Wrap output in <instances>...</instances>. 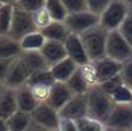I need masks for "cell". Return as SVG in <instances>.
<instances>
[{
	"instance_id": "ee69618b",
	"label": "cell",
	"mask_w": 132,
	"mask_h": 131,
	"mask_svg": "<svg viewBox=\"0 0 132 131\" xmlns=\"http://www.w3.org/2000/svg\"><path fill=\"white\" fill-rule=\"evenodd\" d=\"M127 1V4H129V6H130V8L132 10V0H126Z\"/></svg>"
},
{
	"instance_id": "f35d334b",
	"label": "cell",
	"mask_w": 132,
	"mask_h": 131,
	"mask_svg": "<svg viewBox=\"0 0 132 131\" xmlns=\"http://www.w3.org/2000/svg\"><path fill=\"white\" fill-rule=\"evenodd\" d=\"M14 59V58H13ZM13 59H7V58H0V85L4 86V83H5L6 76L8 73V70H10V66H11Z\"/></svg>"
},
{
	"instance_id": "603a6c76",
	"label": "cell",
	"mask_w": 132,
	"mask_h": 131,
	"mask_svg": "<svg viewBox=\"0 0 132 131\" xmlns=\"http://www.w3.org/2000/svg\"><path fill=\"white\" fill-rule=\"evenodd\" d=\"M66 85L70 87V90L73 92V95H85L91 89V86L82 76L79 66L76 70V72L69 78V80L66 82Z\"/></svg>"
},
{
	"instance_id": "7a4b0ae2",
	"label": "cell",
	"mask_w": 132,
	"mask_h": 131,
	"mask_svg": "<svg viewBox=\"0 0 132 131\" xmlns=\"http://www.w3.org/2000/svg\"><path fill=\"white\" fill-rule=\"evenodd\" d=\"M87 105H88V116L92 118L105 123L112 110L113 101L99 85H94L87 91Z\"/></svg>"
},
{
	"instance_id": "9c48e42d",
	"label": "cell",
	"mask_w": 132,
	"mask_h": 131,
	"mask_svg": "<svg viewBox=\"0 0 132 131\" xmlns=\"http://www.w3.org/2000/svg\"><path fill=\"white\" fill-rule=\"evenodd\" d=\"M31 116H32L33 122L45 126L48 130H58L59 120H60L59 111L47 103H39L36 109L31 112Z\"/></svg>"
},
{
	"instance_id": "7402d4cb",
	"label": "cell",
	"mask_w": 132,
	"mask_h": 131,
	"mask_svg": "<svg viewBox=\"0 0 132 131\" xmlns=\"http://www.w3.org/2000/svg\"><path fill=\"white\" fill-rule=\"evenodd\" d=\"M8 131H26L32 123V116L28 112L18 110L10 118L6 119Z\"/></svg>"
},
{
	"instance_id": "1f68e13d",
	"label": "cell",
	"mask_w": 132,
	"mask_h": 131,
	"mask_svg": "<svg viewBox=\"0 0 132 131\" xmlns=\"http://www.w3.org/2000/svg\"><path fill=\"white\" fill-rule=\"evenodd\" d=\"M123 84H125V83H124V80H123L121 74H117V76L112 77V78L105 80V82L100 83V84H98V85L102 87L104 92H106L107 95L110 96L113 91H116L119 86H121Z\"/></svg>"
},
{
	"instance_id": "60d3db41",
	"label": "cell",
	"mask_w": 132,
	"mask_h": 131,
	"mask_svg": "<svg viewBox=\"0 0 132 131\" xmlns=\"http://www.w3.org/2000/svg\"><path fill=\"white\" fill-rule=\"evenodd\" d=\"M0 131H8L6 119H4V118H1V117H0Z\"/></svg>"
},
{
	"instance_id": "cb8c5ba5",
	"label": "cell",
	"mask_w": 132,
	"mask_h": 131,
	"mask_svg": "<svg viewBox=\"0 0 132 131\" xmlns=\"http://www.w3.org/2000/svg\"><path fill=\"white\" fill-rule=\"evenodd\" d=\"M45 7L55 21H64L69 14L61 0H45Z\"/></svg>"
},
{
	"instance_id": "277c9868",
	"label": "cell",
	"mask_w": 132,
	"mask_h": 131,
	"mask_svg": "<svg viewBox=\"0 0 132 131\" xmlns=\"http://www.w3.org/2000/svg\"><path fill=\"white\" fill-rule=\"evenodd\" d=\"M106 57L119 63H125L132 58V45L119 33L118 30L109 32L106 41Z\"/></svg>"
},
{
	"instance_id": "ac0fdd59",
	"label": "cell",
	"mask_w": 132,
	"mask_h": 131,
	"mask_svg": "<svg viewBox=\"0 0 132 131\" xmlns=\"http://www.w3.org/2000/svg\"><path fill=\"white\" fill-rule=\"evenodd\" d=\"M41 33L44 34L47 40L60 41V43H65V40L69 38V36L71 34V32H70V30L67 28L65 22L55 21V20H53L48 26L43 28Z\"/></svg>"
},
{
	"instance_id": "4dcf8cb0",
	"label": "cell",
	"mask_w": 132,
	"mask_h": 131,
	"mask_svg": "<svg viewBox=\"0 0 132 131\" xmlns=\"http://www.w3.org/2000/svg\"><path fill=\"white\" fill-rule=\"evenodd\" d=\"M80 71H81L84 78L86 79V82L88 83L91 87L94 86V85H98V78H97V72L96 68H94V65L92 61L85 64V65L79 66Z\"/></svg>"
},
{
	"instance_id": "d6986e66",
	"label": "cell",
	"mask_w": 132,
	"mask_h": 131,
	"mask_svg": "<svg viewBox=\"0 0 132 131\" xmlns=\"http://www.w3.org/2000/svg\"><path fill=\"white\" fill-rule=\"evenodd\" d=\"M47 39L45 38V36L41 33V31H33L30 32L28 34H26L25 37H22L19 40L20 46H21L22 52L27 51H40L43 49V46L45 45Z\"/></svg>"
},
{
	"instance_id": "bcb514c9",
	"label": "cell",
	"mask_w": 132,
	"mask_h": 131,
	"mask_svg": "<svg viewBox=\"0 0 132 131\" xmlns=\"http://www.w3.org/2000/svg\"><path fill=\"white\" fill-rule=\"evenodd\" d=\"M1 6H3V4H1V3H0V8H1Z\"/></svg>"
},
{
	"instance_id": "f546056e",
	"label": "cell",
	"mask_w": 132,
	"mask_h": 131,
	"mask_svg": "<svg viewBox=\"0 0 132 131\" xmlns=\"http://www.w3.org/2000/svg\"><path fill=\"white\" fill-rule=\"evenodd\" d=\"M28 86H30L31 91H32L33 96H34V98L37 99L38 103H46L50 97V93H51V87H52V85L33 84V85H28Z\"/></svg>"
},
{
	"instance_id": "83f0119b",
	"label": "cell",
	"mask_w": 132,
	"mask_h": 131,
	"mask_svg": "<svg viewBox=\"0 0 132 131\" xmlns=\"http://www.w3.org/2000/svg\"><path fill=\"white\" fill-rule=\"evenodd\" d=\"M111 99L116 104H124V103H132V87L123 84L116 91L110 95Z\"/></svg>"
},
{
	"instance_id": "8fae6325",
	"label": "cell",
	"mask_w": 132,
	"mask_h": 131,
	"mask_svg": "<svg viewBox=\"0 0 132 131\" xmlns=\"http://www.w3.org/2000/svg\"><path fill=\"white\" fill-rule=\"evenodd\" d=\"M64 45H65L67 57L71 58L78 66H81L90 63L88 56L86 53V50L84 47V44H82V40L79 34L71 33L69 36V38L65 40Z\"/></svg>"
},
{
	"instance_id": "3957f363",
	"label": "cell",
	"mask_w": 132,
	"mask_h": 131,
	"mask_svg": "<svg viewBox=\"0 0 132 131\" xmlns=\"http://www.w3.org/2000/svg\"><path fill=\"white\" fill-rule=\"evenodd\" d=\"M130 11L131 8L126 0H112L99 14V25L109 32L118 30Z\"/></svg>"
},
{
	"instance_id": "30bf717a",
	"label": "cell",
	"mask_w": 132,
	"mask_h": 131,
	"mask_svg": "<svg viewBox=\"0 0 132 131\" xmlns=\"http://www.w3.org/2000/svg\"><path fill=\"white\" fill-rule=\"evenodd\" d=\"M59 115L63 118H70L74 120L88 116L87 95H73L72 98L59 111Z\"/></svg>"
},
{
	"instance_id": "5bb4252c",
	"label": "cell",
	"mask_w": 132,
	"mask_h": 131,
	"mask_svg": "<svg viewBox=\"0 0 132 131\" xmlns=\"http://www.w3.org/2000/svg\"><path fill=\"white\" fill-rule=\"evenodd\" d=\"M40 53L45 58L50 67L67 57L64 43L54 40H46L45 45L40 50Z\"/></svg>"
},
{
	"instance_id": "484cf974",
	"label": "cell",
	"mask_w": 132,
	"mask_h": 131,
	"mask_svg": "<svg viewBox=\"0 0 132 131\" xmlns=\"http://www.w3.org/2000/svg\"><path fill=\"white\" fill-rule=\"evenodd\" d=\"M78 131H105V124L100 120L92 118L90 116H85L76 120Z\"/></svg>"
},
{
	"instance_id": "f1b7e54d",
	"label": "cell",
	"mask_w": 132,
	"mask_h": 131,
	"mask_svg": "<svg viewBox=\"0 0 132 131\" xmlns=\"http://www.w3.org/2000/svg\"><path fill=\"white\" fill-rule=\"evenodd\" d=\"M55 83L54 78H53L52 73L50 71V68L47 70H43V71H37L33 72L28 78L27 85H33V84H48L53 85Z\"/></svg>"
},
{
	"instance_id": "8992f818",
	"label": "cell",
	"mask_w": 132,
	"mask_h": 131,
	"mask_svg": "<svg viewBox=\"0 0 132 131\" xmlns=\"http://www.w3.org/2000/svg\"><path fill=\"white\" fill-rule=\"evenodd\" d=\"M33 31H37V27L33 22L32 13L14 6L11 27H10V32L7 36L19 41L22 37H25L26 34L33 32Z\"/></svg>"
},
{
	"instance_id": "ffe728a7",
	"label": "cell",
	"mask_w": 132,
	"mask_h": 131,
	"mask_svg": "<svg viewBox=\"0 0 132 131\" xmlns=\"http://www.w3.org/2000/svg\"><path fill=\"white\" fill-rule=\"evenodd\" d=\"M22 53L20 43L10 36H0V58H13L19 57Z\"/></svg>"
},
{
	"instance_id": "6da1fadb",
	"label": "cell",
	"mask_w": 132,
	"mask_h": 131,
	"mask_svg": "<svg viewBox=\"0 0 132 131\" xmlns=\"http://www.w3.org/2000/svg\"><path fill=\"white\" fill-rule=\"evenodd\" d=\"M107 36H109V31L103 28L100 25H97L91 30L80 34L90 61H94L106 57Z\"/></svg>"
},
{
	"instance_id": "9a60e30c",
	"label": "cell",
	"mask_w": 132,
	"mask_h": 131,
	"mask_svg": "<svg viewBox=\"0 0 132 131\" xmlns=\"http://www.w3.org/2000/svg\"><path fill=\"white\" fill-rule=\"evenodd\" d=\"M18 110L15 90L4 86L0 93V117L7 119Z\"/></svg>"
},
{
	"instance_id": "4316f807",
	"label": "cell",
	"mask_w": 132,
	"mask_h": 131,
	"mask_svg": "<svg viewBox=\"0 0 132 131\" xmlns=\"http://www.w3.org/2000/svg\"><path fill=\"white\" fill-rule=\"evenodd\" d=\"M32 19H33V22L36 25L37 30L41 31L43 28H45L46 26H48L51 22L53 21L52 17L50 16L48 11L46 10V7H41L37 11L32 12Z\"/></svg>"
},
{
	"instance_id": "5b68a950",
	"label": "cell",
	"mask_w": 132,
	"mask_h": 131,
	"mask_svg": "<svg viewBox=\"0 0 132 131\" xmlns=\"http://www.w3.org/2000/svg\"><path fill=\"white\" fill-rule=\"evenodd\" d=\"M64 22L66 24L71 33L80 36L84 32L99 25V16L91 12L90 10L73 12V13L67 14Z\"/></svg>"
},
{
	"instance_id": "4fadbf2b",
	"label": "cell",
	"mask_w": 132,
	"mask_h": 131,
	"mask_svg": "<svg viewBox=\"0 0 132 131\" xmlns=\"http://www.w3.org/2000/svg\"><path fill=\"white\" fill-rule=\"evenodd\" d=\"M72 96H73V92L70 90L66 83L55 82L51 87V93L46 103L54 107L55 110L60 111L64 105L72 98Z\"/></svg>"
},
{
	"instance_id": "52a82bcc",
	"label": "cell",
	"mask_w": 132,
	"mask_h": 131,
	"mask_svg": "<svg viewBox=\"0 0 132 131\" xmlns=\"http://www.w3.org/2000/svg\"><path fill=\"white\" fill-rule=\"evenodd\" d=\"M105 126L129 131L132 129V103L116 104L105 120Z\"/></svg>"
},
{
	"instance_id": "681fc988",
	"label": "cell",
	"mask_w": 132,
	"mask_h": 131,
	"mask_svg": "<svg viewBox=\"0 0 132 131\" xmlns=\"http://www.w3.org/2000/svg\"><path fill=\"white\" fill-rule=\"evenodd\" d=\"M0 86H1V85H0Z\"/></svg>"
},
{
	"instance_id": "74e56055",
	"label": "cell",
	"mask_w": 132,
	"mask_h": 131,
	"mask_svg": "<svg viewBox=\"0 0 132 131\" xmlns=\"http://www.w3.org/2000/svg\"><path fill=\"white\" fill-rule=\"evenodd\" d=\"M58 131H78L76 120L70 119V118L60 117L59 125H58Z\"/></svg>"
},
{
	"instance_id": "44dd1931",
	"label": "cell",
	"mask_w": 132,
	"mask_h": 131,
	"mask_svg": "<svg viewBox=\"0 0 132 131\" xmlns=\"http://www.w3.org/2000/svg\"><path fill=\"white\" fill-rule=\"evenodd\" d=\"M20 58L24 60V63L28 66V68L31 70V72H37V71H43V70H47L50 68L47 61L45 60V58L43 57V55L40 53V51H27L22 52L20 55Z\"/></svg>"
},
{
	"instance_id": "7bdbcfd3",
	"label": "cell",
	"mask_w": 132,
	"mask_h": 131,
	"mask_svg": "<svg viewBox=\"0 0 132 131\" xmlns=\"http://www.w3.org/2000/svg\"><path fill=\"white\" fill-rule=\"evenodd\" d=\"M105 131H121V130H118V129H113V128H109V126H106V128H105Z\"/></svg>"
},
{
	"instance_id": "e575fe53",
	"label": "cell",
	"mask_w": 132,
	"mask_h": 131,
	"mask_svg": "<svg viewBox=\"0 0 132 131\" xmlns=\"http://www.w3.org/2000/svg\"><path fill=\"white\" fill-rule=\"evenodd\" d=\"M61 1H63V4L65 5V7L69 13L87 10V3H86V0H61Z\"/></svg>"
},
{
	"instance_id": "d590c367",
	"label": "cell",
	"mask_w": 132,
	"mask_h": 131,
	"mask_svg": "<svg viewBox=\"0 0 132 131\" xmlns=\"http://www.w3.org/2000/svg\"><path fill=\"white\" fill-rule=\"evenodd\" d=\"M112 0H86L87 3V10H90L91 12H93L96 14H100L105 8L109 6V4Z\"/></svg>"
},
{
	"instance_id": "d4e9b609",
	"label": "cell",
	"mask_w": 132,
	"mask_h": 131,
	"mask_svg": "<svg viewBox=\"0 0 132 131\" xmlns=\"http://www.w3.org/2000/svg\"><path fill=\"white\" fill-rule=\"evenodd\" d=\"M13 10L14 5L11 4H3L0 8V36H7L10 32Z\"/></svg>"
},
{
	"instance_id": "8d00e7d4",
	"label": "cell",
	"mask_w": 132,
	"mask_h": 131,
	"mask_svg": "<svg viewBox=\"0 0 132 131\" xmlns=\"http://www.w3.org/2000/svg\"><path fill=\"white\" fill-rule=\"evenodd\" d=\"M120 74L123 77L124 83L127 86L132 87V58H130L127 61L123 63V68H121Z\"/></svg>"
},
{
	"instance_id": "c3c4849f",
	"label": "cell",
	"mask_w": 132,
	"mask_h": 131,
	"mask_svg": "<svg viewBox=\"0 0 132 131\" xmlns=\"http://www.w3.org/2000/svg\"><path fill=\"white\" fill-rule=\"evenodd\" d=\"M55 131H58V130H55Z\"/></svg>"
},
{
	"instance_id": "7c38bea8",
	"label": "cell",
	"mask_w": 132,
	"mask_h": 131,
	"mask_svg": "<svg viewBox=\"0 0 132 131\" xmlns=\"http://www.w3.org/2000/svg\"><path fill=\"white\" fill-rule=\"evenodd\" d=\"M92 63H93L97 72L98 84L110 79L117 74H120L121 68H123V63H119V61L109 57L100 58V59L94 60Z\"/></svg>"
},
{
	"instance_id": "ab89813d",
	"label": "cell",
	"mask_w": 132,
	"mask_h": 131,
	"mask_svg": "<svg viewBox=\"0 0 132 131\" xmlns=\"http://www.w3.org/2000/svg\"><path fill=\"white\" fill-rule=\"evenodd\" d=\"M26 131H51V130H48V129H46L45 126L40 125V124H38V123H36V122L32 120V123H31L30 126L26 129Z\"/></svg>"
},
{
	"instance_id": "d6a6232c",
	"label": "cell",
	"mask_w": 132,
	"mask_h": 131,
	"mask_svg": "<svg viewBox=\"0 0 132 131\" xmlns=\"http://www.w3.org/2000/svg\"><path fill=\"white\" fill-rule=\"evenodd\" d=\"M14 6L21 8L26 12H32L37 11L39 8L45 6V0H15Z\"/></svg>"
},
{
	"instance_id": "f6af8a7d",
	"label": "cell",
	"mask_w": 132,
	"mask_h": 131,
	"mask_svg": "<svg viewBox=\"0 0 132 131\" xmlns=\"http://www.w3.org/2000/svg\"><path fill=\"white\" fill-rule=\"evenodd\" d=\"M3 87L4 86H0V93H1V91H3Z\"/></svg>"
},
{
	"instance_id": "7dc6e473",
	"label": "cell",
	"mask_w": 132,
	"mask_h": 131,
	"mask_svg": "<svg viewBox=\"0 0 132 131\" xmlns=\"http://www.w3.org/2000/svg\"><path fill=\"white\" fill-rule=\"evenodd\" d=\"M129 131H132V129H131V130H129Z\"/></svg>"
},
{
	"instance_id": "e0dca14e",
	"label": "cell",
	"mask_w": 132,
	"mask_h": 131,
	"mask_svg": "<svg viewBox=\"0 0 132 131\" xmlns=\"http://www.w3.org/2000/svg\"><path fill=\"white\" fill-rule=\"evenodd\" d=\"M15 95H16L18 109L20 111H25L31 113L39 104L37 102V99L34 98V96H33L28 85H22V86L15 89Z\"/></svg>"
},
{
	"instance_id": "ba28073f",
	"label": "cell",
	"mask_w": 132,
	"mask_h": 131,
	"mask_svg": "<svg viewBox=\"0 0 132 131\" xmlns=\"http://www.w3.org/2000/svg\"><path fill=\"white\" fill-rule=\"evenodd\" d=\"M31 74H32L31 70L19 56V57L14 58L13 61H12L10 70H8V73L6 76L4 86L15 90L18 87L27 84Z\"/></svg>"
},
{
	"instance_id": "836d02e7",
	"label": "cell",
	"mask_w": 132,
	"mask_h": 131,
	"mask_svg": "<svg viewBox=\"0 0 132 131\" xmlns=\"http://www.w3.org/2000/svg\"><path fill=\"white\" fill-rule=\"evenodd\" d=\"M118 31L121 36L132 45V10L129 12V14L124 19V21L121 22Z\"/></svg>"
},
{
	"instance_id": "b9f144b4",
	"label": "cell",
	"mask_w": 132,
	"mask_h": 131,
	"mask_svg": "<svg viewBox=\"0 0 132 131\" xmlns=\"http://www.w3.org/2000/svg\"><path fill=\"white\" fill-rule=\"evenodd\" d=\"M1 4H11V5H14L15 4V0H0Z\"/></svg>"
},
{
	"instance_id": "2e32d148",
	"label": "cell",
	"mask_w": 132,
	"mask_h": 131,
	"mask_svg": "<svg viewBox=\"0 0 132 131\" xmlns=\"http://www.w3.org/2000/svg\"><path fill=\"white\" fill-rule=\"evenodd\" d=\"M78 68V65L74 63L71 58L66 57L63 60L58 61L57 64L52 65L50 67V71L52 73L53 78L55 82L60 83H66L69 80V78L76 72Z\"/></svg>"
}]
</instances>
